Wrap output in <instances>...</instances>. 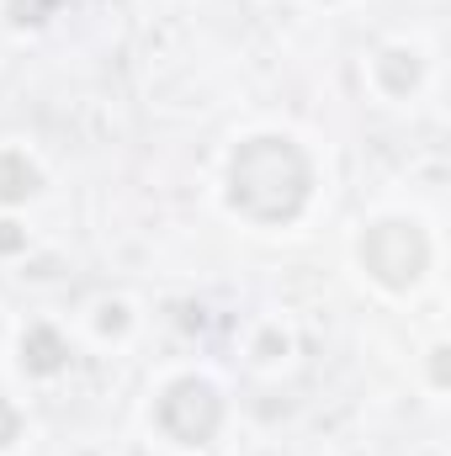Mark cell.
Returning a JSON list of instances; mask_svg holds the SVG:
<instances>
[{
  "instance_id": "obj_1",
  "label": "cell",
  "mask_w": 451,
  "mask_h": 456,
  "mask_svg": "<svg viewBox=\"0 0 451 456\" xmlns=\"http://www.w3.org/2000/svg\"><path fill=\"white\" fill-rule=\"evenodd\" d=\"M308 197V165L287 138H255L234 154V202L250 218H292Z\"/></svg>"
},
{
  "instance_id": "obj_2",
  "label": "cell",
  "mask_w": 451,
  "mask_h": 456,
  "mask_svg": "<svg viewBox=\"0 0 451 456\" xmlns=\"http://www.w3.org/2000/svg\"><path fill=\"white\" fill-rule=\"evenodd\" d=\"M160 425L176 441H186V446L208 441L218 430V398H213V387L208 382H176L165 393V403H160Z\"/></svg>"
},
{
  "instance_id": "obj_3",
  "label": "cell",
  "mask_w": 451,
  "mask_h": 456,
  "mask_svg": "<svg viewBox=\"0 0 451 456\" xmlns=\"http://www.w3.org/2000/svg\"><path fill=\"white\" fill-rule=\"evenodd\" d=\"M366 260H372V271H377L382 281L404 287V281H414L420 265H425V239L409 224H382L366 239Z\"/></svg>"
},
{
  "instance_id": "obj_4",
  "label": "cell",
  "mask_w": 451,
  "mask_h": 456,
  "mask_svg": "<svg viewBox=\"0 0 451 456\" xmlns=\"http://www.w3.org/2000/svg\"><path fill=\"white\" fill-rule=\"evenodd\" d=\"M27 191H32V170H27L16 154H5V159H0V202L27 197Z\"/></svg>"
},
{
  "instance_id": "obj_5",
  "label": "cell",
  "mask_w": 451,
  "mask_h": 456,
  "mask_svg": "<svg viewBox=\"0 0 451 456\" xmlns=\"http://www.w3.org/2000/svg\"><path fill=\"white\" fill-rule=\"evenodd\" d=\"M32 366H37V371H53V366H59V345H53L48 330L32 335Z\"/></svg>"
},
{
  "instance_id": "obj_6",
  "label": "cell",
  "mask_w": 451,
  "mask_h": 456,
  "mask_svg": "<svg viewBox=\"0 0 451 456\" xmlns=\"http://www.w3.org/2000/svg\"><path fill=\"white\" fill-rule=\"evenodd\" d=\"M11 430H16V414H11V409H5V403H0V446H5V441H11Z\"/></svg>"
}]
</instances>
